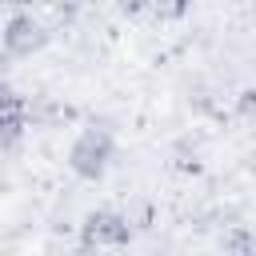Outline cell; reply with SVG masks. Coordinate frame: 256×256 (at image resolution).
I'll return each instance as SVG.
<instances>
[{
    "instance_id": "1",
    "label": "cell",
    "mask_w": 256,
    "mask_h": 256,
    "mask_svg": "<svg viewBox=\"0 0 256 256\" xmlns=\"http://www.w3.org/2000/svg\"><path fill=\"white\" fill-rule=\"evenodd\" d=\"M116 160V140L108 128H84L68 148V168L80 180H100Z\"/></svg>"
},
{
    "instance_id": "2",
    "label": "cell",
    "mask_w": 256,
    "mask_h": 256,
    "mask_svg": "<svg viewBox=\"0 0 256 256\" xmlns=\"http://www.w3.org/2000/svg\"><path fill=\"white\" fill-rule=\"evenodd\" d=\"M80 240H84V248H124L132 240V224H128V216H120L112 208H96L84 216Z\"/></svg>"
},
{
    "instance_id": "3",
    "label": "cell",
    "mask_w": 256,
    "mask_h": 256,
    "mask_svg": "<svg viewBox=\"0 0 256 256\" xmlns=\"http://www.w3.org/2000/svg\"><path fill=\"white\" fill-rule=\"evenodd\" d=\"M0 44H4L8 56H20V60H24V56H32V52H40V48L48 44V32H44V24H40L32 12H16V16L4 20Z\"/></svg>"
},
{
    "instance_id": "4",
    "label": "cell",
    "mask_w": 256,
    "mask_h": 256,
    "mask_svg": "<svg viewBox=\"0 0 256 256\" xmlns=\"http://www.w3.org/2000/svg\"><path fill=\"white\" fill-rule=\"evenodd\" d=\"M144 12V16H152V20H180L188 8H192V0H132V4H124V12Z\"/></svg>"
},
{
    "instance_id": "5",
    "label": "cell",
    "mask_w": 256,
    "mask_h": 256,
    "mask_svg": "<svg viewBox=\"0 0 256 256\" xmlns=\"http://www.w3.org/2000/svg\"><path fill=\"white\" fill-rule=\"evenodd\" d=\"M24 136H28V112H24V108L4 112V116H0V148H16Z\"/></svg>"
},
{
    "instance_id": "6",
    "label": "cell",
    "mask_w": 256,
    "mask_h": 256,
    "mask_svg": "<svg viewBox=\"0 0 256 256\" xmlns=\"http://www.w3.org/2000/svg\"><path fill=\"white\" fill-rule=\"evenodd\" d=\"M224 256H256V240H252L244 228H236V232L224 240Z\"/></svg>"
},
{
    "instance_id": "7",
    "label": "cell",
    "mask_w": 256,
    "mask_h": 256,
    "mask_svg": "<svg viewBox=\"0 0 256 256\" xmlns=\"http://www.w3.org/2000/svg\"><path fill=\"white\" fill-rule=\"evenodd\" d=\"M16 108H24L20 92H16L8 80H0V116H4V112H16Z\"/></svg>"
},
{
    "instance_id": "8",
    "label": "cell",
    "mask_w": 256,
    "mask_h": 256,
    "mask_svg": "<svg viewBox=\"0 0 256 256\" xmlns=\"http://www.w3.org/2000/svg\"><path fill=\"white\" fill-rule=\"evenodd\" d=\"M236 112H240L248 124H256V88H244V92L236 96Z\"/></svg>"
},
{
    "instance_id": "9",
    "label": "cell",
    "mask_w": 256,
    "mask_h": 256,
    "mask_svg": "<svg viewBox=\"0 0 256 256\" xmlns=\"http://www.w3.org/2000/svg\"><path fill=\"white\" fill-rule=\"evenodd\" d=\"M0 4H4V8H20V12H24V8H28V4H36V0H0Z\"/></svg>"
},
{
    "instance_id": "10",
    "label": "cell",
    "mask_w": 256,
    "mask_h": 256,
    "mask_svg": "<svg viewBox=\"0 0 256 256\" xmlns=\"http://www.w3.org/2000/svg\"><path fill=\"white\" fill-rule=\"evenodd\" d=\"M68 4H88V0H68Z\"/></svg>"
}]
</instances>
